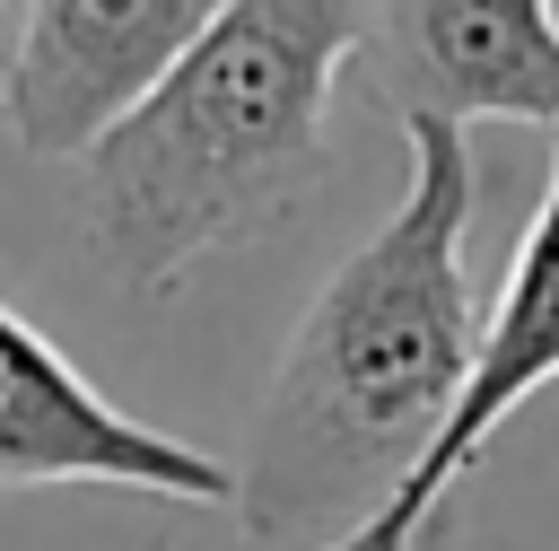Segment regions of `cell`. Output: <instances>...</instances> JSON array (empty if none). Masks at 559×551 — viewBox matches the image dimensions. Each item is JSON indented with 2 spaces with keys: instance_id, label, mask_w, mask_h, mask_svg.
I'll use <instances>...</instances> for the list:
<instances>
[{
  "instance_id": "cell-8",
  "label": "cell",
  "mask_w": 559,
  "mask_h": 551,
  "mask_svg": "<svg viewBox=\"0 0 559 551\" xmlns=\"http://www.w3.org/2000/svg\"><path fill=\"white\" fill-rule=\"evenodd\" d=\"M17 26H26V9L0 0V96H9V61H17Z\"/></svg>"
},
{
  "instance_id": "cell-1",
  "label": "cell",
  "mask_w": 559,
  "mask_h": 551,
  "mask_svg": "<svg viewBox=\"0 0 559 551\" xmlns=\"http://www.w3.org/2000/svg\"><path fill=\"white\" fill-rule=\"evenodd\" d=\"M402 140V201L314 289L253 411L236 464L245 551H332L367 534L445 446L454 402L472 394L489 341V315L463 280L472 149L445 122H411Z\"/></svg>"
},
{
  "instance_id": "cell-3",
  "label": "cell",
  "mask_w": 559,
  "mask_h": 551,
  "mask_svg": "<svg viewBox=\"0 0 559 551\" xmlns=\"http://www.w3.org/2000/svg\"><path fill=\"white\" fill-rule=\"evenodd\" d=\"M0 490H131L236 507V464L114 411L17 306H0Z\"/></svg>"
},
{
  "instance_id": "cell-5",
  "label": "cell",
  "mask_w": 559,
  "mask_h": 551,
  "mask_svg": "<svg viewBox=\"0 0 559 551\" xmlns=\"http://www.w3.org/2000/svg\"><path fill=\"white\" fill-rule=\"evenodd\" d=\"M367 96L411 122H550L559 131V0H393L367 9Z\"/></svg>"
},
{
  "instance_id": "cell-2",
  "label": "cell",
  "mask_w": 559,
  "mask_h": 551,
  "mask_svg": "<svg viewBox=\"0 0 559 551\" xmlns=\"http://www.w3.org/2000/svg\"><path fill=\"white\" fill-rule=\"evenodd\" d=\"M367 44L358 0H227L157 96L79 166V236L105 280L157 297L201 254L271 236L323 184L332 87Z\"/></svg>"
},
{
  "instance_id": "cell-6",
  "label": "cell",
  "mask_w": 559,
  "mask_h": 551,
  "mask_svg": "<svg viewBox=\"0 0 559 551\" xmlns=\"http://www.w3.org/2000/svg\"><path fill=\"white\" fill-rule=\"evenodd\" d=\"M542 385H559V131H550V184H542V210L507 262V289L489 297V341H480V367H472V394L454 402V429L445 446L411 472V490L384 507V525H402L411 542L437 534V507L454 499V481L489 455L498 420L515 402H533Z\"/></svg>"
},
{
  "instance_id": "cell-4",
  "label": "cell",
  "mask_w": 559,
  "mask_h": 551,
  "mask_svg": "<svg viewBox=\"0 0 559 551\" xmlns=\"http://www.w3.org/2000/svg\"><path fill=\"white\" fill-rule=\"evenodd\" d=\"M201 26L210 0H35L0 96L17 149L87 166L201 44Z\"/></svg>"
},
{
  "instance_id": "cell-7",
  "label": "cell",
  "mask_w": 559,
  "mask_h": 551,
  "mask_svg": "<svg viewBox=\"0 0 559 551\" xmlns=\"http://www.w3.org/2000/svg\"><path fill=\"white\" fill-rule=\"evenodd\" d=\"M332 551H428V542H411L402 525H384V516H376L367 534H349V542H332Z\"/></svg>"
}]
</instances>
